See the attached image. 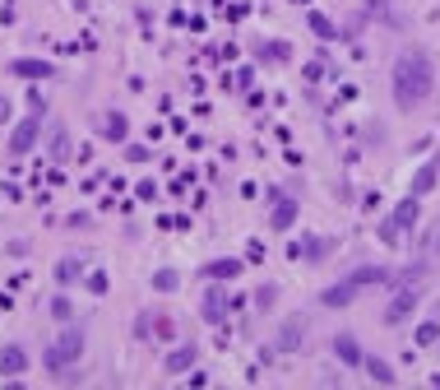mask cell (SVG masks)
<instances>
[{
  "label": "cell",
  "mask_w": 440,
  "mask_h": 390,
  "mask_svg": "<svg viewBox=\"0 0 440 390\" xmlns=\"http://www.w3.org/2000/svg\"><path fill=\"white\" fill-rule=\"evenodd\" d=\"M431 89H436L431 61H426L422 51H403V56L394 61V107L398 112L422 107L426 98H431Z\"/></svg>",
  "instance_id": "obj_1"
},
{
  "label": "cell",
  "mask_w": 440,
  "mask_h": 390,
  "mask_svg": "<svg viewBox=\"0 0 440 390\" xmlns=\"http://www.w3.org/2000/svg\"><path fill=\"white\" fill-rule=\"evenodd\" d=\"M79 353H84V330L70 326V330H61V339L46 348V367L51 372H65L70 362H79Z\"/></svg>",
  "instance_id": "obj_2"
},
{
  "label": "cell",
  "mask_w": 440,
  "mask_h": 390,
  "mask_svg": "<svg viewBox=\"0 0 440 390\" xmlns=\"http://www.w3.org/2000/svg\"><path fill=\"white\" fill-rule=\"evenodd\" d=\"M412 228H417V195H408L403 204H394V214H389L385 228H380V242H385V247H398L403 233H412Z\"/></svg>",
  "instance_id": "obj_3"
},
{
  "label": "cell",
  "mask_w": 440,
  "mask_h": 390,
  "mask_svg": "<svg viewBox=\"0 0 440 390\" xmlns=\"http://www.w3.org/2000/svg\"><path fill=\"white\" fill-rule=\"evenodd\" d=\"M37 130H42V107H33L28 116H24V121L15 125V130H10V154L15 158H24L33 149V144H37Z\"/></svg>",
  "instance_id": "obj_4"
},
{
  "label": "cell",
  "mask_w": 440,
  "mask_h": 390,
  "mask_svg": "<svg viewBox=\"0 0 440 390\" xmlns=\"http://www.w3.org/2000/svg\"><path fill=\"white\" fill-rule=\"evenodd\" d=\"M10 75H19V79H51L56 65L51 61H33V56H19V61H10Z\"/></svg>",
  "instance_id": "obj_5"
},
{
  "label": "cell",
  "mask_w": 440,
  "mask_h": 390,
  "mask_svg": "<svg viewBox=\"0 0 440 390\" xmlns=\"http://www.w3.org/2000/svg\"><path fill=\"white\" fill-rule=\"evenodd\" d=\"M357 288H362V283L352 279H343V283H329V288H324V293H320V302H324V307H348L352 297H357Z\"/></svg>",
  "instance_id": "obj_6"
},
{
  "label": "cell",
  "mask_w": 440,
  "mask_h": 390,
  "mask_svg": "<svg viewBox=\"0 0 440 390\" xmlns=\"http://www.w3.org/2000/svg\"><path fill=\"white\" fill-rule=\"evenodd\" d=\"M19 372H28V348L5 344V348H0V376H19Z\"/></svg>",
  "instance_id": "obj_7"
},
{
  "label": "cell",
  "mask_w": 440,
  "mask_h": 390,
  "mask_svg": "<svg viewBox=\"0 0 440 390\" xmlns=\"http://www.w3.org/2000/svg\"><path fill=\"white\" fill-rule=\"evenodd\" d=\"M436 181H440V163H422L417 168V177H412V195L422 200V195H431L436 190Z\"/></svg>",
  "instance_id": "obj_8"
},
{
  "label": "cell",
  "mask_w": 440,
  "mask_h": 390,
  "mask_svg": "<svg viewBox=\"0 0 440 390\" xmlns=\"http://www.w3.org/2000/svg\"><path fill=\"white\" fill-rule=\"evenodd\" d=\"M199 316H204L209 326H218V321L228 316V293H218V288H213V293H204V307H199Z\"/></svg>",
  "instance_id": "obj_9"
},
{
  "label": "cell",
  "mask_w": 440,
  "mask_h": 390,
  "mask_svg": "<svg viewBox=\"0 0 440 390\" xmlns=\"http://www.w3.org/2000/svg\"><path fill=\"white\" fill-rule=\"evenodd\" d=\"M172 376H181V372H190L195 367V344H181V348H172L167 353V362H163Z\"/></svg>",
  "instance_id": "obj_10"
},
{
  "label": "cell",
  "mask_w": 440,
  "mask_h": 390,
  "mask_svg": "<svg viewBox=\"0 0 440 390\" xmlns=\"http://www.w3.org/2000/svg\"><path fill=\"white\" fill-rule=\"evenodd\" d=\"M292 223H297V200H278V195H273V228L288 233Z\"/></svg>",
  "instance_id": "obj_11"
},
{
  "label": "cell",
  "mask_w": 440,
  "mask_h": 390,
  "mask_svg": "<svg viewBox=\"0 0 440 390\" xmlns=\"http://www.w3.org/2000/svg\"><path fill=\"white\" fill-rule=\"evenodd\" d=\"M412 307H417V293L408 288V293H398L394 302H389V312H385V321H389V326H398V321H403V316H408Z\"/></svg>",
  "instance_id": "obj_12"
},
{
  "label": "cell",
  "mask_w": 440,
  "mask_h": 390,
  "mask_svg": "<svg viewBox=\"0 0 440 390\" xmlns=\"http://www.w3.org/2000/svg\"><path fill=\"white\" fill-rule=\"evenodd\" d=\"M362 367L371 372V381H380V386H394V381H398V376H394V367H389L385 358H362Z\"/></svg>",
  "instance_id": "obj_13"
},
{
  "label": "cell",
  "mask_w": 440,
  "mask_h": 390,
  "mask_svg": "<svg viewBox=\"0 0 440 390\" xmlns=\"http://www.w3.org/2000/svg\"><path fill=\"white\" fill-rule=\"evenodd\" d=\"M334 353L348 362V367H357V362H362V344L352 339V335H338V339H334Z\"/></svg>",
  "instance_id": "obj_14"
},
{
  "label": "cell",
  "mask_w": 440,
  "mask_h": 390,
  "mask_svg": "<svg viewBox=\"0 0 440 390\" xmlns=\"http://www.w3.org/2000/svg\"><path fill=\"white\" fill-rule=\"evenodd\" d=\"M204 274H209V279H237V274H241V260H213Z\"/></svg>",
  "instance_id": "obj_15"
},
{
  "label": "cell",
  "mask_w": 440,
  "mask_h": 390,
  "mask_svg": "<svg viewBox=\"0 0 440 390\" xmlns=\"http://www.w3.org/2000/svg\"><path fill=\"white\" fill-rule=\"evenodd\" d=\"M176 283H181L176 269H158V274H153V288H158V293H176Z\"/></svg>",
  "instance_id": "obj_16"
},
{
  "label": "cell",
  "mask_w": 440,
  "mask_h": 390,
  "mask_svg": "<svg viewBox=\"0 0 440 390\" xmlns=\"http://www.w3.org/2000/svg\"><path fill=\"white\" fill-rule=\"evenodd\" d=\"M102 135H107V140H125V116H121V112H111V116L102 121Z\"/></svg>",
  "instance_id": "obj_17"
},
{
  "label": "cell",
  "mask_w": 440,
  "mask_h": 390,
  "mask_svg": "<svg viewBox=\"0 0 440 390\" xmlns=\"http://www.w3.org/2000/svg\"><path fill=\"white\" fill-rule=\"evenodd\" d=\"M278 348H302V321H288V326H283V339H278Z\"/></svg>",
  "instance_id": "obj_18"
},
{
  "label": "cell",
  "mask_w": 440,
  "mask_h": 390,
  "mask_svg": "<svg viewBox=\"0 0 440 390\" xmlns=\"http://www.w3.org/2000/svg\"><path fill=\"white\" fill-rule=\"evenodd\" d=\"M352 279H357V283H362V288H366V283H385V279H389V274H385V269H380V265H366V269H357Z\"/></svg>",
  "instance_id": "obj_19"
},
{
  "label": "cell",
  "mask_w": 440,
  "mask_h": 390,
  "mask_svg": "<svg viewBox=\"0 0 440 390\" xmlns=\"http://www.w3.org/2000/svg\"><path fill=\"white\" fill-rule=\"evenodd\" d=\"M311 33H315V37H334V24L324 15H311Z\"/></svg>",
  "instance_id": "obj_20"
},
{
  "label": "cell",
  "mask_w": 440,
  "mask_h": 390,
  "mask_svg": "<svg viewBox=\"0 0 440 390\" xmlns=\"http://www.w3.org/2000/svg\"><path fill=\"white\" fill-rule=\"evenodd\" d=\"M56 274H61V283H70V279H79V274H84V265H79V260H61V269H56Z\"/></svg>",
  "instance_id": "obj_21"
},
{
  "label": "cell",
  "mask_w": 440,
  "mask_h": 390,
  "mask_svg": "<svg viewBox=\"0 0 440 390\" xmlns=\"http://www.w3.org/2000/svg\"><path fill=\"white\" fill-rule=\"evenodd\" d=\"M273 297H278V288H259V293H255V312H269Z\"/></svg>",
  "instance_id": "obj_22"
},
{
  "label": "cell",
  "mask_w": 440,
  "mask_h": 390,
  "mask_svg": "<svg viewBox=\"0 0 440 390\" xmlns=\"http://www.w3.org/2000/svg\"><path fill=\"white\" fill-rule=\"evenodd\" d=\"M436 339H440V326H436V321H426V326L417 330V344H436Z\"/></svg>",
  "instance_id": "obj_23"
},
{
  "label": "cell",
  "mask_w": 440,
  "mask_h": 390,
  "mask_svg": "<svg viewBox=\"0 0 440 390\" xmlns=\"http://www.w3.org/2000/svg\"><path fill=\"white\" fill-rule=\"evenodd\" d=\"M51 316H56V321H70V297H56V302H51Z\"/></svg>",
  "instance_id": "obj_24"
},
{
  "label": "cell",
  "mask_w": 440,
  "mask_h": 390,
  "mask_svg": "<svg viewBox=\"0 0 440 390\" xmlns=\"http://www.w3.org/2000/svg\"><path fill=\"white\" fill-rule=\"evenodd\" d=\"M65 154H70V149H65V135H56V140H51V158H56V163H61Z\"/></svg>",
  "instance_id": "obj_25"
},
{
  "label": "cell",
  "mask_w": 440,
  "mask_h": 390,
  "mask_svg": "<svg viewBox=\"0 0 440 390\" xmlns=\"http://www.w3.org/2000/svg\"><path fill=\"white\" fill-rule=\"evenodd\" d=\"M0 121H10V103L5 98H0Z\"/></svg>",
  "instance_id": "obj_26"
},
{
  "label": "cell",
  "mask_w": 440,
  "mask_h": 390,
  "mask_svg": "<svg viewBox=\"0 0 440 390\" xmlns=\"http://www.w3.org/2000/svg\"><path fill=\"white\" fill-rule=\"evenodd\" d=\"M436 251H440V237H436Z\"/></svg>",
  "instance_id": "obj_27"
}]
</instances>
